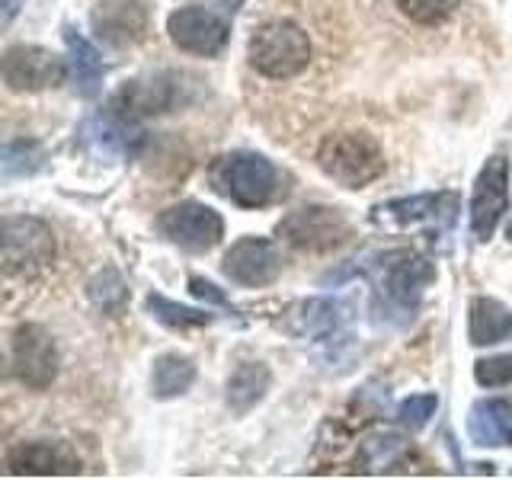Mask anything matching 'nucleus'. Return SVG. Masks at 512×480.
Instances as JSON below:
<instances>
[{"mask_svg":"<svg viewBox=\"0 0 512 480\" xmlns=\"http://www.w3.org/2000/svg\"><path fill=\"white\" fill-rule=\"evenodd\" d=\"M436 279V269L429 260L410 250H391L378 260V295L375 308L394 320V324H410L416 304L423 298V288Z\"/></svg>","mask_w":512,"mask_h":480,"instance_id":"f257e3e1","label":"nucleus"},{"mask_svg":"<svg viewBox=\"0 0 512 480\" xmlns=\"http://www.w3.org/2000/svg\"><path fill=\"white\" fill-rule=\"evenodd\" d=\"M208 180L218 196L240 208H260L279 192V170L263 154H224L208 170Z\"/></svg>","mask_w":512,"mask_h":480,"instance_id":"f03ea898","label":"nucleus"},{"mask_svg":"<svg viewBox=\"0 0 512 480\" xmlns=\"http://www.w3.org/2000/svg\"><path fill=\"white\" fill-rule=\"evenodd\" d=\"M317 164L330 180L346 189H362L384 173V154L372 135L343 132L324 138L317 151Z\"/></svg>","mask_w":512,"mask_h":480,"instance_id":"7ed1b4c3","label":"nucleus"},{"mask_svg":"<svg viewBox=\"0 0 512 480\" xmlns=\"http://www.w3.org/2000/svg\"><path fill=\"white\" fill-rule=\"evenodd\" d=\"M311 61V42L308 32L295 23H266L263 29H256V36L250 39V64L260 74L272 80L295 77L308 68Z\"/></svg>","mask_w":512,"mask_h":480,"instance_id":"20e7f679","label":"nucleus"},{"mask_svg":"<svg viewBox=\"0 0 512 480\" xmlns=\"http://www.w3.org/2000/svg\"><path fill=\"white\" fill-rule=\"evenodd\" d=\"M55 256L52 228L39 218L4 221V269L7 276H36Z\"/></svg>","mask_w":512,"mask_h":480,"instance_id":"39448f33","label":"nucleus"},{"mask_svg":"<svg viewBox=\"0 0 512 480\" xmlns=\"http://www.w3.org/2000/svg\"><path fill=\"white\" fill-rule=\"evenodd\" d=\"M279 234L298 250H330L349 237V221L340 208L304 205L279 221Z\"/></svg>","mask_w":512,"mask_h":480,"instance_id":"423d86ee","label":"nucleus"},{"mask_svg":"<svg viewBox=\"0 0 512 480\" xmlns=\"http://www.w3.org/2000/svg\"><path fill=\"white\" fill-rule=\"evenodd\" d=\"M157 228L170 244L183 247L189 253H205L221 240L224 221L215 208H208L202 202H180L157 218Z\"/></svg>","mask_w":512,"mask_h":480,"instance_id":"0eeeda50","label":"nucleus"},{"mask_svg":"<svg viewBox=\"0 0 512 480\" xmlns=\"http://www.w3.org/2000/svg\"><path fill=\"white\" fill-rule=\"evenodd\" d=\"M13 375L26 388L45 391L58 375V349L52 333L39 324H23L13 333Z\"/></svg>","mask_w":512,"mask_h":480,"instance_id":"6e6552de","label":"nucleus"},{"mask_svg":"<svg viewBox=\"0 0 512 480\" xmlns=\"http://www.w3.org/2000/svg\"><path fill=\"white\" fill-rule=\"evenodd\" d=\"M509 208V160L493 154L480 170L471 196V231L477 240H490Z\"/></svg>","mask_w":512,"mask_h":480,"instance_id":"1a4fd4ad","label":"nucleus"},{"mask_svg":"<svg viewBox=\"0 0 512 480\" xmlns=\"http://www.w3.org/2000/svg\"><path fill=\"white\" fill-rule=\"evenodd\" d=\"M186 100L189 96H186L183 74L160 71V74H151L144 80H135V84H128L116 100H112L109 109H116V112H122V116L135 119V116H160V112H170L176 106H183Z\"/></svg>","mask_w":512,"mask_h":480,"instance_id":"9d476101","label":"nucleus"},{"mask_svg":"<svg viewBox=\"0 0 512 480\" xmlns=\"http://www.w3.org/2000/svg\"><path fill=\"white\" fill-rule=\"evenodd\" d=\"M64 74H68L64 61L39 45H13L4 55V80L16 93H39L58 87Z\"/></svg>","mask_w":512,"mask_h":480,"instance_id":"9b49d317","label":"nucleus"},{"mask_svg":"<svg viewBox=\"0 0 512 480\" xmlns=\"http://www.w3.org/2000/svg\"><path fill=\"white\" fill-rule=\"evenodd\" d=\"M224 276L244 288H263L279 279L282 272V253L266 237H240L231 250L224 253Z\"/></svg>","mask_w":512,"mask_h":480,"instance_id":"f8f14e48","label":"nucleus"},{"mask_svg":"<svg viewBox=\"0 0 512 480\" xmlns=\"http://www.w3.org/2000/svg\"><path fill=\"white\" fill-rule=\"evenodd\" d=\"M170 39L176 48H183L189 55H218L228 45V23L218 13L205 7H183L170 16Z\"/></svg>","mask_w":512,"mask_h":480,"instance_id":"ddd939ff","label":"nucleus"},{"mask_svg":"<svg viewBox=\"0 0 512 480\" xmlns=\"http://www.w3.org/2000/svg\"><path fill=\"white\" fill-rule=\"evenodd\" d=\"M10 474H32V477H74L80 474V455L68 442H20L7 455Z\"/></svg>","mask_w":512,"mask_h":480,"instance_id":"4468645a","label":"nucleus"},{"mask_svg":"<svg viewBox=\"0 0 512 480\" xmlns=\"http://www.w3.org/2000/svg\"><path fill=\"white\" fill-rule=\"evenodd\" d=\"M93 29L112 48L135 45L148 36V4L144 0H103L93 13Z\"/></svg>","mask_w":512,"mask_h":480,"instance_id":"2eb2a0df","label":"nucleus"},{"mask_svg":"<svg viewBox=\"0 0 512 480\" xmlns=\"http://www.w3.org/2000/svg\"><path fill=\"white\" fill-rule=\"evenodd\" d=\"M80 141L93 157H103V160H122L132 144L138 141V132L128 116L122 112L109 109L100 112V116H90L84 125H80Z\"/></svg>","mask_w":512,"mask_h":480,"instance_id":"dca6fc26","label":"nucleus"},{"mask_svg":"<svg viewBox=\"0 0 512 480\" xmlns=\"http://www.w3.org/2000/svg\"><path fill=\"white\" fill-rule=\"evenodd\" d=\"M452 212H455V196H448V192H423V196L394 199L388 205H378L372 218L378 224L410 228V224H420V221H439V218L448 221Z\"/></svg>","mask_w":512,"mask_h":480,"instance_id":"f3484780","label":"nucleus"},{"mask_svg":"<svg viewBox=\"0 0 512 480\" xmlns=\"http://www.w3.org/2000/svg\"><path fill=\"white\" fill-rule=\"evenodd\" d=\"M346 304L333 298H308L288 311V333L298 340H320L343 327Z\"/></svg>","mask_w":512,"mask_h":480,"instance_id":"a211bd4d","label":"nucleus"},{"mask_svg":"<svg viewBox=\"0 0 512 480\" xmlns=\"http://www.w3.org/2000/svg\"><path fill=\"white\" fill-rule=\"evenodd\" d=\"M468 432L474 445L500 448L512 442V404L509 400H480V404L471 407Z\"/></svg>","mask_w":512,"mask_h":480,"instance_id":"6ab92c4d","label":"nucleus"},{"mask_svg":"<svg viewBox=\"0 0 512 480\" xmlns=\"http://www.w3.org/2000/svg\"><path fill=\"white\" fill-rule=\"evenodd\" d=\"M468 336L474 346H493L512 336V311L496 298H474L468 317Z\"/></svg>","mask_w":512,"mask_h":480,"instance_id":"aec40b11","label":"nucleus"},{"mask_svg":"<svg viewBox=\"0 0 512 480\" xmlns=\"http://www.w3.org/2000/svg\"><path fill=\"white\" fill-rule=\"evenodd\" d=\"M269 384H272V375H269V368L263 362L237 365L234 375L228 378V407H231V413H237V416L250 413L266 397Z\"/></svg>","mask_w":512,"mask_h":480,"instance_id":"412c9836","label":"nucleus"},{"mask_svg":"<svg viewBox=\"0 0 512 480\" xmlns=\"http://www.w3.org/2000/svg\"><path fill=\"white\" fill-rule=\"evenodd\" d=\"M64 42H68V52H71L74 87L84 96H96L103 87V74H106V64H103L100 52H96V48L74 29L64 32Z\"/></svg>","mask_w":512,"mask_h":480,"instance_id":"4be33fe9","label":"nucleus"},{"mask_svg":"<svg viewBox=\"0 0 512 480\" xmlns=\"http://www.w3.org/2000/svg\"><path fill=\"white\" fill-rule=\"evenodd\" d=\"M196 381V365L192 359L180 356V352H167V356L154 359V372H151V391L160 400L180 397L192 388Z\"/></svg>","mask_w":512,"mask_h":480,"instance_id":"5701e85b","label":"nucleus"},{"mask_svg":"<svg viewBox=\"0 0 512 480\" xmlns=\"http://www.w3.org/2000/svg\"><path fill=\"white\" fill-rule=\"evenodd\" d=\"M148 311L160 320V324L186 330V327H208L212 324V314L199 311V308H186V304H176L164 295H148Z\"/></svg>","mask_w":512,"mask_h":480,"instance_id":"b1692460","label":"nucleus"},{"mask_svg":"<svg viewBox=\"0 0 512 480\" xmlns=\"http://www.w3.org/2000/svg\"><path fill=\"white\" fill-rule=\"evenodd\" d=\"M87 292H90V301L103 311H119L128 298V288H125V282L116 269H103L100 276L90 282Z\"/></svg>","mask_w":512,"mask_h":480,"instance_id":"393cba45","label":"nucleus"},{"mask_svg":"<svg viewBox=\"0 0 512 480\" xmlns=\"http://www.w3.org/2000/svg\"><path fill=\"white\" fill-rule=\"evenodd\" d=\"M42 164V148L36 141H10L4 148V180H13V176H26L36 173Z\"/></svg>","mask_w":512,"mask_h":480,"instance_id":"a878e982","label":"nucleus"},{"mask_svg":"<svg viewBox=\"0 0 512 480\" xmlns=\"http://www.w3.org/2000/svg\"><path fill=\"white\" fill-rule=\"evenodd\" d=\"M394 4L404 10L410 20L423 26H436L458 7V0H394Z\"/></svg>","mask_w":512,"mask_h":480,"instance_id":"bb28decb","label":"nucleus"},{"mask_svg":"<svg viewBox=\"0 0 512 480\" xmlns=\"http://www.w3.org/2000/svg\"><path fill=\"white\" fill-rule=\"evenodd\" d=\"M436 410H439V397L436 394H413V397L404 400V404H400L397 420L416 432V429H423L432 416H436Z\"/></svg>","mask_w":512,"mask_h":480,"instance_id":"cd10ccee","label":"nucleus"},{"mask_svg":"<svg viewBox=\"0 0 512 480\" xmlns=\"http://www.w3.org/2000/svg\"><path fill=\"white\" fill-rule=\"evenodd\" d=\"M474 378L484 388H506L512 384V356H493V359H480L474 365Z\"/></svg>","mask_w":512,"mask_h":480,"instance_id":"c85d7f7f","label":"nucleus"},{"mask_svg":"<svg viewBox=\"0 0 512 480\" xmlns=\"http://www.w3.org/2000/svg\"><path fill=\"white\" fill-rule=\"evenodd\" d=\"M400 452H404V442H400L397 436H384V439H368L365 442V455L372 458L375 468H381V464H391Z\"/></svg>","mask_w":512,"mask_h":480,"instance_id":"c756f323","label":"nucleus"},{"mask_svg":"<svg viewBox=\"0 0 512 480\" xmlns=\"http://www.w3.org/2000/svg\"><path fill=\"white\" fill-rule=\"evenodd\" d=\"M189 292L196 295V298H202V301L221 304V308H224V304H228V298H224L212 282H205V279H199V276H192V279H189Z\"/></svg>","mask_w":512,"mask_h":480,"instance_id":"7c9ffc66","label":"nucleus"},{"mask_svg":"<svg viewBox=\"0 0 512 480\" xmlns=\"http://www.w3.org/2000/svg\"><path fill=\"white\" fill-rule=\"evenodd\" d=\"M26 4V0H4V26L13 23V16L20 13V7Z\"/></svg>","mask_w":512,"mask_h":480,"instance_id":"2f4dec72","label":"nucleus"},{"mask_svg":"<svg viewBox=\"0 0 512 480\" xmlns=\"http://www.w3.org/2000/svg\"><path fill=\"white\" fill-rule=\"evenodd\" d=\"M506 237L512 240V221H509V228H506Z\"/></svg>","mask_w":512,"mask_h":480,"instance_id":"473e14b6","label":"nucleus"}]
</instances>
